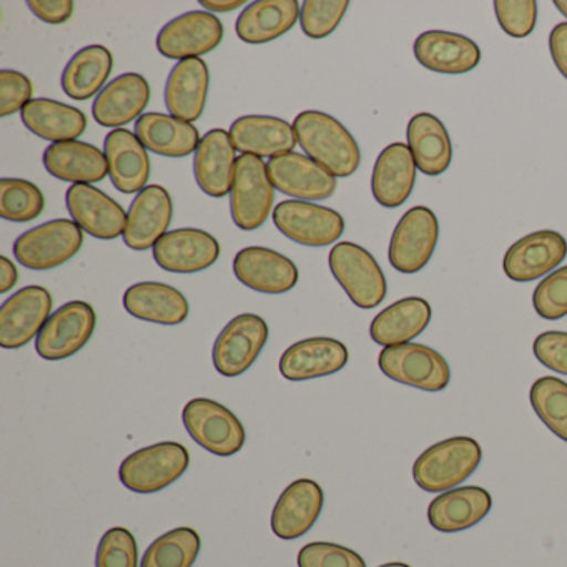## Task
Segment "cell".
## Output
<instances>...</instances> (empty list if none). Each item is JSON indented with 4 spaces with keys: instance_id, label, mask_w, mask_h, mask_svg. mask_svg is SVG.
<instances>
[{
    "instance_id": "1",
    "label": "cell",
    "mask_w": 567,
    "mask_h": 567,
    "mask_svg": "<svg viewBox=\"0 0 567 567\" xmlns=\"http://www.w3.org/2000/svg\"><path fill=\"white\" fill-rule=\"evenodd\" d=\"M293 128L298 145L333 177H350L360 167L361 152L357 141L331 115L318 111L301 112L295 118Z\"/></svg>"
},
{
    "instance_id": "2",
    "label": "cell",
    "mask_w": 567,
    "mask_h": 567,
    "mask_svg": "<svg viewBox=\"0 0 567 567\" xmlns=\"http://www.w3.org/2000/svg\"><path fill=\"white\" fill-rule=\"evenodd\" d=\"M483 450L474 437L456 436L427 447L413 464L414 483L426 493L454 489L480 467Z\"/></svg>"
},
{
    "instance_id": "3",
    "label": "cell",
    "mask_w": 567,
    "mask_h": 567,
    "mask_svg": "<svg viewBox=\"0 0 567 567\" xmlns=\"http://www.w3.org/2000/svg\"><path fill=\"white\" fill-rule=\"evenodd\" d=\"M190 464L187 447L175 441L135 451L118 467L121 483L137 494H154L184 476Z\"/></svg>"
},
{
    "instance_id": "4",
    "label": "cell",
    "mask_w": 567,
    "mask_h": 567,
    "mask_svg": "<svg viewBox=\"0 0 567 567\" xmlns=\"http://www.w3.org/2000/svg\"><path fill=\"white\" fill-rule=\"evenodd\" d=\"M328 264L334 280L358 308L373 310L383 303L386 278L370 251L353 241H341L331 248Z\"/></svg>"
},
{
    "instance_id": "5",
    "label": "cell",
    "mask_w": 567,
    "mask_h": 567,
    "mask_svg": "<svg viewBox=\"0 0 567 567\" xmlns=\"http://www.w3.org/2000/svg\"><path fill=\"white\" fill-rule=\"evenodd\" d=\"M84 230L59 218L25 231L14 244V257L29 270L48 271L68 264L81 251Z\"/></svg>"
},
{
    "instance_id": "6",
    "label": "cell",
    "mask_w": 567,
    "mask_h": 567,
    "mask_svg": "<svg viewBox=\"0 0 567 567\" xmlns=\"http://www.w3.org/2000/svg\"><path fill=\"white\" fill-rule=\"evenodd\" d=\"M185 427L195 443L215 456L228 457L245 446L244 424L224 404L208 398H195L182 413Z\"/></svg>"
},
{
    "instance_id": "7",
    "label": "cell",
    "mask_w": 567,
    "mask_h": 567,
    "mask_svg": "<svg viewBox=\"0 0 567 567\" xmlns=\"http://www.w3.org/2000/svg\"><path fill=\"white\" fill-rule=\"evenodd\" d=\"M378 367L390 380L431 393L446 390L451 381L450 364L443 354L426 344L404 343L383 348L378 357Z\"/></svg>"
},
{
    "instance_id": "8",
    "label": "cell",
    "mask_w": 567,
    "mask_h": 567,
    "mask_svg": "<svg viewBox=\"0 0 567 567\" xmlns=\"http://www.w3.org/2000/svg\"><path fill=\"white\" fill-rule=\"evenodd\" d=\"M275 187L267 164L254 155H240L230 192L231 220L240 230L260 228L270 217Z\"/></svg>"
},
{
    "instance_id": "9",
    "label": "cell",
    "mask_w": 567,
    "mask_h": 567,
    "mask_svg": "<svg viewBox=\"0 0 567 567\" xmlns=\"http://www.w3.org/2000/svg\"><path fill=\"white\" fill-rule=\"evenodd\" d=\"M440 238V224L436 215L427 207H413L398 221L391 235V267L404 275L423 270L436 250Z\"/></svg>"
},
{
    "instance_id": "10",
    "label": "cell",
    "mask_w": 567,
    "mask_h": 567,
    "mask_svg": "<svg viewBox=\"0 0 567 567\" xmlns=\"http://www.w3.org/2000/svg\"><path fill=\"white\" fill-rule=\"evenodd\" d=\"M97 324L94 307L85 301H69L52 313L35 340L39 357L48 361L68 360L91 341Z\"/></svg>"
},
{
    "instance_id": "11",
    "label": "cell",
    "mask_w": 567,
    "mask_h": 567,
    "mask_svg": "<svg viewBox=\"0 0 567 567\" xmlns=\"http://www.w3.org/2000/svg\"><path fill=\"white\" fill-rule=\"evenodd\" d=\"M274 224L295 244L311 248L333 245L344 231L343 217L337 210L301 200L278 204L274 208Z\"/></svg>"
},
{
    "instance_id": "12",
    "label": "cell",
    "mask_w": 567,
    "mask_h": 567,
    "mask_svg": "<svg viewBox=\"0 0 567 567\" xmlns=\"http://www.w3.org/2000/svg\"><path fill=\"white\" fill-rule=\"evenodd\" d=\"M268 324L254 313L235 317L218 334L212 351L214 367L221 377L237 378L254 367L268 341Z\"/></svg>"
},
{
    "instance_id": "13",
    "label": "cell",
    "mask_w": 567,
    "mask_h": 567,
    "mask_svg": "<svg viewBox=\"0 0 567 567\" xmlns=\"http://www.w3.org/2000/svg\"><path fill=\"white\" fill-rule=\"evenodd\" d=\"M52 295L48 288H22L0 308V347L19 350L39 337L52 317Z\"/></svg>"
},
{
    "instance_id": "14",
    "label": "cell",
    "mask_w": 567,
    "mask_h": 567,
    "mask_svg": "<svg viewBox=\"0 0 567 567\" xmlns=\"http://www.w3.org/2000/svg\"><path fill=\"white\" fill-rule=\"evenodd\" d=\"M224 41V25L212 12L194 11L168 22L157 35V49L174 61L200 59Z\"/></svg>"
},
{
    "instance_id": "15",
    "label": "cell",
    "mask_w": 567,
    "mask_h": 567,
    "mask_svg": "<svg viewBox=\"0 0 567 567\" xmlns=\"http://www.w3.org/2000/svg\"><path fill=\"white\" fill-rule=\"evenodd\" d=\"M567 257V241L553 230L534 231L511 245L503 270L509 280L529 284L556 270Z\"/></svg>"
},
{
    "instance_id": "16",
    "label": "cell",
    "mask_w": 567,
    "mask_h": 567,
    "mask_svg": "<svg viewBox=\"0 0 567 567\" xmlns=\"http://www.w3.org/2000/svg\"><path fill=\"white\" fill-rule=\"evenodd\" d=\"M267 168L275 190L297 200H327L337 190V177L297 152L270 158Z\"/></svg>"
},
{
    "instance_id": "17",
    "label": "cell",
    "mask_w": 567,
    "mask_h": 567,
    "mask_svg": "<svg viewBox=\"0 0 567 567\" xmlns=\"http://www.w3.org/2000/svg\"><path fill=\"white\" fill-rule=\"evenodd\" d=\"M69 214L75 224L99 240L124 237L127 212L94 185H72L65 194Z\"/></svg>"
},
{
    "instance_id": "18",
    "label": "cell",
    "mask_w": 567,
    "mask_h": 567,
    "mask_svg": "<svg viewBox=\"0 0 567 567\" xmlns=\"http://www.w3.org/2000/svg\"><path fill=\"white\" fill-rule=\"evenodd\" d=\"M218 257L220 244L217 238L198 228L168 231L154 247L158 267L172 274H198L217 264Z\"/></svg>"
},
{
    "instance_id": "19",
    "label": "cell",
    "mask_w": 567,
    "mask_h": 567,
    "mask_svg": "<svg viewBox=\"0 0 567 567\" xmlns=\"http://www.w3.org/2000/svg\"><path fill=\"white\" fill-rule=\"evenodd\" d=\"M234 274L250 290L265 295H284L297 287V265L265 247H247L235 255Z\"/></svg>"
},
{
    "instance_id": "20",
    "label": "cell",
    "mask_w": 567,
    "mask_h": 567,
    "mask_svg": "<svg viewBox=\"0 0 567 567\" xmlns=\"http://www.w3.org/2000/svg\"><path fill=\"white\" fill-rule=\"evenodd\" d=\"M174 218V202L161 185H148L137 194L127 212L124 241L135 251L154 248L168 234Z\"/></svg>"
},
{
    "instance_id": "21",
    "label": "cell",
    "mask_w": 567,
    "mask_h": 567,
    "mask_svg": "<svg viewBox=\"0 0 567 567\" xmlns=\"http://www.w3.org/2000/svg\"><path fill=\"white\" fill-rule=\"evenodd\" d=\"M348 348L334 338L317 337L291 344L281 354V377L288 381H307L330 377L347 367Z\"/></svg>"
},
{
    "instance_id": "22",
    "label": "cell",
    "mask_w": 567,
    "mask_h": 567,
    "mask_svg": "<svg viewBox=\"0 0 567 567\" xmlns=\"http://www.w3.org/2000/svg\"><path fill=\"white\" fill-rule=\"evenodd\" d=\"M324 494L313 480H297L278 497L271 513V530L280 539L305 536L320 517Z\"/></svg>"
},
{
    "instance_id": "23",
    "label": "cell",
    "mask_w": 567,
    "mask_h": 567,
    "mask_svg": "<svg viewBox=\"0 0 567 567\" xmlns=\"http://www.w3.org/2000/svg\"><path fill=\"white\" fill-rule=\"evenodd\" d=\"M237 162V151L227 131L214 128L205 134L194 158L195 181L200 190L214 198L230 194Z\"/></svg>"
},
{
    "instance_id": "24",
    "label": "cell",
    "mask_w": 567,
    "mask_h": 567,
    "mask_svg": "<svg viewBox=\"0 0 567 567\" xmlns=\"http://www.w3.org/2000/svg\"><path fill=\"white\" fill-rule=\"evenodd\" d=\"M413 51L416 61L436 74H467L481 62V51L476 42L453 32H424L414 41Z\"/></svg>"
},
{
    "instance_id": "25",
    "label": "cell",
    "mask_w": 567,
    "mask_h": 567,
    "mask_svg": "<svg viewBox=\"0 0 567 567\" xmlns=\"http://www.w3.org/2000/svg\"><path fill=\"white\" fill-rule=\"evenodd\" d=\"M235 151L258 158H275L290 154L298 145L293 125L271 115H245L231 124Z\"/></svg>"
},
{
    "instance_id": "26",
    "label": "cell",
    "mask_w": 567,
    "mask_h": 567,
    "mask_svg": "<svg viewBox=\"0 0 567 567\" xmlns=\"http://www.w3.org/2000/svg\"><path fill=\"white\" fill-rule=\"evenodd\" d=\"M104 154L107 157L109 177L121 194H141L147 188L151 158L134 132L127 128L112 131L105 137Z\"/></svg>"
},
{
    "instance_id": "27",
    "label": "cell",
    "mask_w": 567,
    "mask_h": 567,
    "mask_svg": "<svg viewBox=\"0 0 567 567\" xmlns=\"http://www.w3.org/2000/svg\"><path fill=\"white\" fill-rule=\"evenodd\" d=\"M151 102V85L141 74H124L112 81L92 105V115L102 127L117 128L141 118Z\"/></svg>"
},
{
    "instance_id": "28",
    "label": "cell",
    "mask_w": 567,
    "mask_h": 567,
    "mask_svg": "<svg viewBox=\"0 0 567 567\" xmlns=\"http://www.w3.org/2000/svg\"><path fill=\"white\" fill-rule=\"evenodd\" d=\"M416 162L410 147L403 142L388 145L374 164L371 192L374 200L384 208H398L406 204L416 184Z\"/></svg>"
},
{
    "instance_id": "29",
    "label": "cell",
    "mask_w": 567,
    "mask_h": 567,
    "mask_svg": "<svg viewBox=\"0 0 567 567\" xmlns=\"http://www.w3.org/2000/svg\"><path fill=\"white\" fill-rule=\"evenodd\" d=\"M491 507L493 497L484 487H454L431 501L427 520L440 533H460L481 523Z\"/></svg>"
},
{
    "instance_id": "30",
    "label": "cell",
    "mask_w": 567,
    "mask_h": 567,
    "mask_svg": "<svg viewBox=\"0 0 567 567\" xmlns=\"http://www.w3.org/2000/svg\"><path fill=\"white\" fill-rule=\"evenodd\" d=\"M210 74L202 59L177 62L165 85V105L174 117L194 124L204 115Z\"/></svg>"
},
{
    "instance_id": "31",
    "label": "cell",
    "mask_w": 567,
    "mask_h": 567,
    "mask_svg": "<svg viewBox=\"0 0 567 567\" xmlns=\"http://www.w3.org/2000/svg\"><path fill=\"white\" fill-rule=\"evenodd\" d=\"M44 167L52 177L74 185H92L109 175L107 157L87 142L52 144L44 152Z\"/></svg>"
},
{
    "instance_id": "32",
    "label": "cell",
    "mask_w": 567,
    "mask_h": 567,
    "mask_svg": "<svg viewBox=\"0 0 567 567\" xmlns=\"http://www.w3.org/2000/svg\"><path fill=\"white\" fill-rule=\"evenodd\" d=\"M124 308L138 320L165 327L184 323L190 313L184 293L158 281H142L128 288L124 295Z\"/></svg>"
},
{
    "instance_id": "33",
    "label": "cell",
    "mask_w": 567,
    "mask_h": 567,
    "mask_svg": "<svg viewBox=\"0 0 567 567\" xmlns=\"http://www.w3.org/2000/svg\"><path fill=\"white\" fill-rule=\"evenodd\" d=\"M297 0H258L241 11L237 35L247 44L260 45L277 41L300 21Z\"/></svg>"
},
{
    "instance_id": "34",
    "label": "cell",
    "mask_w": 567,
    "mask_h": 567,
    "mask_svg": "<svg viewBox=\"0 0 567 567\" xmlns=\"http://www.w3.org/2000/svg\"><path fill=\"white\" fill-rule=\"evenodd\" d=\"M433 310L424 298L408 297L390 305L371 321V340L381 347L411 343L430 324Z\"/></svg>"
},
{
    "instance_id": "35",
    "label": "cell",
    "mask_w": 567,
    "mask_h": 567,
    "mask_svg": "<svg viewBox=\"0 0 567 567\" xmlns=\"http://www.w3.org/2000/svg\"><path fill=\"white\" fill-rule=\"evenodd\" d=\"M135 135L147 151L172 158L188 157L202 142L195 125L157 112L144 114L135 122Z\"/></svg>"
},
{
    "instance_id": "36",
    "label": "cell",
    "mask_w": 567,
    "mask_h": 567,
    "mask_svg": "<svg viewBox=\"0 0 567 567\" xmlns=\"http://www.w3.org/2000/svg\"><path fill=\"white\" fill-rule=\"evenodd\" d=\"M408 147L416 167L427 177H437L450 168L453 145L443 122L433 114H416L408 124Z\"/></svg>"
},
{
    "instance_id": "37",
    "label": "cell",
    "mask_w": 567,
    "mask_h": 567,
    "mask_svg": "<svg viewBox=\"0 0 567 567\" xmlns=\"http://www.w3.org/2000/svg\"><path fill=\"white\" fill-rule=\"evenodd\" d=\"M21 117L32 134L54 144L79 141L87 128L84 112L51 99H32Z\"/></svg>"
},
{
    "instance_id": "38",
    "label": "cell",
    "mask_w": 567,
    "mask_h": 567,
    "mask_svg": "<svg viewBox=\"0 0 567 567\" xmlns=\"http://www.w3.org/2000/svg\"><path fill=\"white\" fill-rule=\"evenodd\" d=\"M112 69H114V58L107 48L87 45L65 65L62 89L72 101H89L104 91Z\"/></svg>"
},
{
    "instance_id": "39",
    "label": "cell",
    "mask_w": 567,
    "mask_h": 567,
    "mask_svg": "<svg viewBox=\"0 0 567 567\" xmlns=\"http://www.w3.org/2000/svg\"><path fill=\"white\" fill-rule=\"evenodd\" d=\"M202 549V539L192 527H177L155 539L145 550L141 567H192Z\"/></svg>"
},
{
    "instance_id": "40",
    "label": "cell",
    "mask_w": 567,
    "mask_h": 567,
    "mask_svg": "<svg viewBox=\"0 0 567 567\" xmlns=\"http://www.w3.org/2000/svg\"><path fill=\"white\" fill-rule=\"evenodd\" d=\"M530 406L539 420L557 437L567 443V383L556 377L534 381L529 391Z\"/></svg>"
},
{
    "instance_id": "41",
    "label": "cell",
    "mask_w": 567,
    "mask_h": 567,
    "mask_svg": "<svg viewBox=\"0 0 567 567\" xmlns=\"http://www.w3.org/2000/svg\"><path fill=\"white\" fill-rule=\"evenodd\" d=\"M45 198L41 188L24 178L0 181V217L14 224H25L41 217Z\"/></svg>"
},
{
    "instance_id": "42",
    "label": "cell",
    "mask_w": 567,
    "mask_h": 567,
    "mask_svg": "<svg viewBox=\"0 0 567 567\" xmlns=\"http://www.w3.org/2000/svg\"><path fill=\"white\" fill-rule=\"evenodd\" d=\"M348 0H307L301 6V31L310 39H324L337 31L347 14Z\"/></svg>"
},
{
    "instance_id": "43",
    "label": "cell",
    "mask_w": 567,
    "mask_h": 567,
    "mask_svg": "<svg viewBox=\"0 0 567 567\" xmlns=\"http://www.w3.org/2000/svg\"><path fill=\"white\" fill-rule=\"evenodd\" d=\"M95 567H138V546L125 527H112L102 536Z\"/></svg>"
},
{
    "instance_id": "44",
    "label": "cell",
    "mask_w": 567,
    "mask_h": 567,
    "mask_svg": "<svg viewBox=\"0 0 567 567\" xmlns=\"http://www.w3.org/2000/svg\"><path fill=\"white\" fill-rule=\"evenodd\" d=\"M536 313L544 320L556 321L567 315V265L547 275L533 295Z\"/></svg>"
},
{
    "instance_id": "45",
    "label": "cell",
    "mask_w": 567,
    "mask_h": 567,
    "mask_svg": "<svg viewBox=\"0 0 567 567\" xmlns=\"http://www.w3.org/2000/svg\"><path fill=\"white\" fill-rule=\"evenodd\" d=\"M494 12L499 28L509 38L526 39L536 29V0H496Z\"/></svg>"
},
{
    "instance_id": "46",
    "label": "cell",
    "mask_w": 567,
    "mask_h": 567,
    "mask_svg": "<svg viewBox=\"0 0 567 567\" xmlns=\"http://www.w3.org/2000/svg\"><path fill=\"white\" fill-rule=\"evenodd\" d=\"M298 567H367V563L340 544L310 543L298 553Z\"/></svg>"
},
{
    "instance_id": "47",
    "label": "cell",
    "mask_w": 567,
    "mask_h": 567,
    "mask_svg": "<svg viewBox=\"0 0 567 567\" xmlns=\"http://www.w3.org/2000/svg\"><path fill=\"white\" fill-rule=\"evenodd\" d=\"M32 82L18 71H0V115L18 114L32 101Z\"/></svg>"
},
{
    "instance_id": "48",
    "label": "cell",
    "mask_w": 567,
    "mask_h": 567,
    "mask_svg": "<svg viewBox=\"0 0 567 567\" xmlns=\"http://www.w3.org/2000/svg\"><path fill=\"white\" fill-rule=\"evenodd\" d=\"M534 357L543 367L567 377V333L546 331L534 340Z\"/></svg>"
},
{
    "instance_id": "49",
    "label": "cell",
    "mask_w": 567,
    "mask_h": 567,
    "mask_svg": "<svg viewBox=\"0 0 567 567\" xmlns=\"http://www.w3.org/2000/svg\"><path fill=\"white\" fill-rule=\"evenodd\" d=\"M28 8L45 24H64L74 14L72 0H29Z\"/></svg>"
},
{
    "instance_id": "50",
    "label": "cell",
    "mask_w": 567,
    "mask_h": 567,
    "mask_svg": "<svg viewBox=\"0 0 567 567\" xmlns=\"http://www.w3.org/2000/svg\"><path fill=\"white\" fill-rule=\"evenodd\" d=\"M549 51L554 65L567 81V22L557 24L550 32Z\"/></svg>"
},
{
    "instance_id": "51",
    "label": "cell",
    "mask_w": 567,
    "mask_h": 567,
    "mask_svg": "<svg viewBox=\"0 0 567 567\" xmlns=\"http://www.w3.org/2000/svg\"><path fill=\"white\" fill-rule=\"evenodd\" d=\"M19 271L8 257H0V293H8L18 285Z\"/></svg>"
},
{
    "instance_id": "52",
    "label": "cell",
    "mask_w": 567,
    "mask_h": 567,
    "mask_svg": "<svg viewBox=\"0 0 567 567\" xmlns=\"http://www.w3.org/2000/svg\"><path fill=\"white\" fill-rule=\"evenodd\" d=\"M200 6L210 12H231L244 8V0H200Z\"/></svg>"
},
{
    "instance_id": "53",
    "label": "cell",
    "mask_w": 567,
    "mask_h": 567,
    "mask_svg": "<svg viewBox=\"0 0 567 567\" xmlns=\"http://www.w3.org/2000/svg\"><path fill=\"white\" fill-rule=\"evenodd\" d=\"M554 6H556L557 11H559L560 14H563L564 18L567 19V0H556V2H554Z\"/></svg>"
},
{
    "instance_id": "54",
    "label": "cell",
    "mask_w": 567,
    "mask_h": 567,
    "mask_svg": "<svg viewBox=\"0 0 567 567\" xmlns=\"http://www.w3.org/2000/svg\"><path fill=\"white\" fill-rule=\"evenodd\" d=\"M378 567H411L410 564H406V563H386V564H383V566H378Z\"/></svg>"
}]
</instances>
